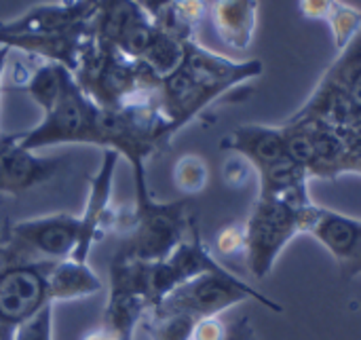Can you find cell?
<instances>
[{
    "instance_id": "603a6c76",
    "label": "cell",
    "mask_w": 361,
    "mask_h": 340,
    "mask_svg": "<svg viewBox=\"0 0 361 340\" xmlns=\"http://www.w3.org/2000/svg\"><path fill=\"white\" fill-rule=\"evenodd\" d=\"M326 23L332 32L334 47L343 51L361 32V11L343 0H336L326 17Z\"/></svg>"
},
{
    "instance_id": "4fadbf2b",
    "label": "cell",
    "mask_w": 361,
    "mask_h": 340,
    "mask_svg": "<svg viewBox=\"0 0 361 340\" xmlns=\"http://www.w3.org/2000/svg\"><path fill=\"white\" fill-rule=\"evenodd\" d=\"M157 25L135 0H97L93 32L99 40L140 59Z\"/></svg>"
},
{
    "instance_id": "7c38bea8",
    "label": "cell",
    "mask_w": 361,
    "mask_h": 340,
    "mask_svg": "<svg viewBox=\"0 0 361 340\" xmlns=\"http://www.w3.org/2000/svg\"><path fill=\"white\" fill-rule=\"evenodd\" d=\"M118 154L112 150H104L102 165L89 178V190L82 212L78 214L80 220V237L78 245L72 254L74 260L87 262L93 245L104 239L110 231L116 229L118 210L112 207V188H114V174L118 165Z\"/></svg>"
},
{
    "instance_id": "4316f807",
    "label": "cell",
    "mask_w": 361,
    "mask_h": 340,
    "mask_svg": "<svg viewBox=\"0 0 361 340\" xmlns=\"http://www.w3.org/2000/svg\"><path fill=\"white\" fill-rule=\"evenodd\" d=\"M250 163L241 157H233L224 163V169H222V176H224V182L233 188H241L245 182H247V171H250Z\"/></svg>"
},
{
    "instance_id": "f1b7e54d",
    "label": "cell",
    "mask_w": 361,
    "mask_h": 340,
    "mask_svg": "<svg viewBox=\"0 0 361 340\" xmlns=\"http://www.w3.org/2000/svg\"><path fill=\"white\" fill-rule=\"evenodd\" d=\"M336 0H298V11L307 19L326 21L328 13L332 11Z\"/></svg>"
},
{
    "instance_id": "ffe728a7",
    "label": "cell",
    "mask_w": 361,
    "mask_h": 340,
    "mask_svg": "<svg viewBox=\"0 0 361 340\" xmlns=\"http://www.w3.org/2000/svg\"><path fill=\"white\" fill-rule=\"evenodd\" d=\"M209 15L207 0H173L169 8L154 21L167 34L180 38L182 42L195 40L201 21Z\"/></svg>"
},
{
    "instance_id": "6da1fadb",
    "label": "cell",
    "mask_w": 361,
    "mask_h": 340,
    "mask_svg": "<svg viewBox=\"0 0 361 340\" xmlns=\"http://www.w3.org/2000/svg\"><path fill=\"white\" fill-rule=\"evenodd\" d=\"M135 205L118 207L116 229L123 233L118 252L144 260H165L188 235L192 218L188 216V199L159 201L148 186L146 167H133Z\"/></svg>"
},
{
    "instance_id": "d4e9b609",
    "label": "cell",
    "mask_w": 361,
    "mask_h": 340,
    "mask_svg": "<svg viewBox=\"0 0 361 340\" xmlns=\"http://www.w3.org/2000/svg\"><path fill=\"white\" fill-rule=\"evenodd\" d=\"M338 133L343 138V144L349 157V174L361 176V116L341 125Z\"/></svg>"
},
{
    "instance_id": "4dcf8cb0",
    "label": "cell",
    "mask_w": 361,
    "mask_h": 340,
    "mask_svg": "<svg viewBox=\"0 0 361 340\" xmlns=\"http://www.w3.org/2000/svg\"><path fill=\"white\" fill-rule=\"evenodd\" d=\"M82 340H121L112 330H108L106 326H99V328H95V330H91V332H87Z\"/></svg>"
},
{
    "instance_id": "cb8c5ba5",
    "label": "cell",
    "mask_w": 361,
    "mask_h": 340,
    "mask_svg": "<svg viewBox=\"0 0 361 340\" xmlns=\"http://www.w3.org/2000/svg\"><path fill=\"white\" fill-rule=\"evenodd\" d=\"M13 340H53V305L42 307L34 317L21 324Z\"/></svg>"
},
{
    "instance_id": "277c9868",
    "label": "cell",
    "mask_w": 361,
    "mask_h": 340,
    "mask_svg": "<svg viewBox=\"0 0 361 340\" xmlns=\"http://www.w3.org/2000/svg\"><path fill=\"white\" fill-rule=\"evenodd\" d=\"M315 205H296L275 197L258 195L245 224V265L252 277L264 279L273 273L283 250L298 237L305 235L309 212Z\"/></svg>"
},
{
    "instance_id": "5b68a950",
    "label": "cell",
    "mask_w": 361,
    "mask_h": 340,
    "mask_svg": "<svg viewBox=\"0 0 361 340\" xmlns=\"http://www.w3.org/2000/svg\"><path fill=\"white\" fill-rule=\"evenodd\" d=\"M245 300H256L275 313L283 311L281 305H277L271 298H267L264 294H260L256 288H252L250 284L239 279L228 269H222L216 273L199 275V277L178 286L157 307H152L150 313L186 315L195 322H201L207 317H218L224 311H228Z\"/></svg>"
},
{
    "instance_id": "52a82bcc",
    "label": "cell",
    "mask_w": 361,
    "mask_h": 340,
    "mask_svg": "<svg viewBox=\"0 0 361 340\" xmlns=\"http://www.w3.org/2000/svg\"><path fill=\"white\" fill-rule=\"evenodd\" d=\"M152 309L150 262L135 260L116 250L110 260V290L104 322L121 340H133L135 328Z\"/></svg>"
},
{
    "instance_id": "83f0119b",
    "label": "cell",
    "mask_w": 361,
    "mask_h": 340,
    "mask_svg": "<svg viewBox=\"0 0 361 340\" xmlns=\"http://www.w3.org/2000/svg\"><path fill=\"white\" fill-rule=\"evenodd\" d=\"M220 340H260V336H258L256 328L252 326L250 317L239 315V317L226 322V330Z\"/></svg>"
},
{
    "instance_id": "5bb4252c",
    "label": "cell",
    "mask_w": 361,
    "mask_h": 340,
    "mask_svg": "<svg viewBox=\"0 0 361 340\" xmlns=\"http://www.w3.org/2000/svg\"><path fill=\"white\" fill-rule=\"evenodd\" d=\"M182 66L207 89L218 93L220 97L228 93L231 89H237L254 78H260L264 72V66L260 59H247V61H235L220 53H214L205 49L203 44L195 40L184 42V59Z\"/></svg>"
},
{
    "instance_id": "836d02e7",
    "label": "cell",
    "mask_w": 361,
    "mask_h": 340,
    "mask_svg": "<svg viewBox=\"0 0 361 340\" xmlns=\"http://www.w3.org/2000/svg\"><path fill=\"white\" fill-rule=\"evenodd\" d=\"M2 254H4V235L0 231V262H2Z\"/></svg>"
},
{
    "instance_id": "e575fe53",
    "label": "cell",
    "mask_w": 361,
    "mask_h": 340,
    "mask_svg": "<svg viewBox=\"0 0 361 340\" xmlns=\"http://www.w3.org/2000/svg\"><path fill=\"white\" fill-rule=\"evenodd\" d=\"M87 2H91V4H95V2H97V0H87Z\"/></svg>"
},
{
    "instance_id": "9a60e30c",
    "label": "cell",
    "mask_w": 361,
    "mask_h": 340,
    "mask_svg": "<svg viewBox=\"0 0 361 340\" xmlns=\"http://www.w3.org/2000/svg\"><path fill=\"white\" fill-rule=\"evenodd\" d=\"M57 169L59 159L23 148L19 133H0V197L32 190L49 182Z\"/></svg>"
},
{
    "instance_id": "8992f818",
    "label": "cell",
    "mask_w": 361,
    "mask_h": 340,
    "mask_svg": "<svg viewBox=\"0 0 361 340\" xmlns=\"http://www.w3.org/2000/svg\"><path fill=\"white\" fill-rule=\"evenodd\" d=\"M2 262H57L72 258L78 237V214L57 212L2 226Z\"/></svg>"
},
{
    "instance_id": "d6a6232c",
    "label": "cell",
    "mask_w": 361,
    "mask_h": 340,
    "mask_svg": "<svg viewBox=\"0 0 361 340\" xmlns=\"http://www.w3.org/2000/svg\"><path fill=\"white\" fill-rule=\"evenodd\" d=\"M13 49L8 47H0V85H2V76H4V68H6V61H8V53Z\"/></svg>"
},
{
    "instance_id": "2e32d148",
    "label": "cell",
    "mask_w": 361,
    "mask_h": 340,
    "mask_svg": "<svg viewBox=\"0 0 361 340\" xmlns=\"http://www.w3.org/2000/svg\"><path fill=\"white\" fill-rule=\"evenodd\" d=\"M305 235L315 237L334 256L341 273H345L361 254V220L336 210L315 203L309 212Z\"/></svg>"
},
{
    "instance_id": "30bf717a",
    "label": "cell",
    "mask_w": 361,
    "mask_h": 340,
    "mask_svg": "<svg viewBox=\"0 0 361 340\" xmlns=\"http://www.w3.org/2000/svg\"><path fill=\"white\" fill-rule=\"evenodd\" d=\"M51 262H0V340H13L21 324L51 305Z\"/></svg>"
},
{
    "instance_id": "f546056e",
    "label": "cell",
    "mask_w": 361,
    "mask_h": 340,
    "mask_svg": "<svg viewBox=\"0 0 361 340\" xmlns=\"http://www.w3.org/2000/svg\"><path fill=\"white\" fill-rule=\"evenodd\" d=\"M345 114H347V123L351 119L361 116V80L351 89V93L345 99Z\"/></svg>"
},
{
    "instance_id": "44dd1931",
    "label": "cell",
    "mask_w": 361,
    "mask_h": 340,
    "mask_svg": "<svg viewBox=\"0 0 361 340\" xmlns=\"http://www.w3.org/2000/svg\"><path fill=\"white\" fill-rule=\"evenodd\" d=\"M182 59H184V42L180 38L167 34L159 25H157L146 51L140 57V61H144L159 78H165L167 74H171L182 63Z\"/></svg>"
},
{
    "instance_id": "e0dca14e",
    "label": "cell",
    "mask_w": 361,
    "mask_h": 340,
    "mask_svg": "<svg viewBox=\"0 0 361 340\" xmlns=\"http://www.w3.org/2000/svg\"><path fill=\"white\" fill-rule=\"evenodd\" d=\"M220 148L245 159L256 174L290 157L281 125L279 127L258 125V123L239 125L228 135H224Z\"/></svg>"
},
{
    "instance_id": "7402d4cb",
    "label": "cell",
    "mask_w": 361,
    "mask_h": 340,
    "mask_svg": "<svg viewBox=\"0 0 361 340\" xmlns=\"http://www.w3.org/2000/svg\"><path fill=\"white\" fill-rule=\"evenodd\" d=\"M209 182V167L199 154H184L173 165V184L184 195H199Z\"/></svg>"
},
{
    "instance_id": "8fae6325",
    "label": "cell",
    "mask_w": 361,
    "mask_h": 340,
    "mask_svg": "<svg viewBox=\"0 0 361 340\" xmlns=\"http://www.w3.org/2000/svg\"><path fill=\"white\" fill-rule=\"evenodd\" d=\"M361 80V32L343 49L319 78L311 97L294 116H311L334 127L347 123L345 99Z\"/></svg>"
},
{
    "instance_id": "d6986e66",
    "label": "cell",
    "mask_w": 361,
    "mask_h": 340,
    "mask_svg": "<svg viewBox=\"0 0 361 340\" xmlns=\"http://www.w3.org/2000/svg\"><path fill=\"white\" fill-rule=\"evenodd\" d=\"M49 300L53 303H70L97 294L102 290V279L89 267V262H80L74 258L57 260L49 265L47 273Z\"/></svg>"
},
{
    "instance_id": "ba28073f",
    "label": "cell",
    "mask_w": 361,
    "mask_h": 340,
    "mask_svg": "<svg viewBox=\"0 0 361 340\" xmlns=\"http://www.w3.org/2000/svg\"><path fill=\"white\" fill-rule=\"evenodd\" d=\"M93 114L95 102L70 74L59 97L42 110V121L34 129L19 133V142L34 152L61 144H89Z\"/></svg>"
},
{
    "instance_id": "ac0fdd59",
    "label": "cell",
    "mask_w": 361,
    "mask_h": 340,
    "mask_svg": "<svg viewBox=\"0 0 361 340\" xmlns=\"http://www.w3.org/2000/svg\"><path fill=\"white\" fill-rule=\"evenodd\" d=\"M209 19L218 38L226 47L245 51L256 36L258 0H212Z\"/></svg>"
},
{
    "instance_id": "1f68e13d",
    "label": "cell",
    "mask_w": 361,
    "mask_h": 340,
    "mask_svg": "<svg viewBox=\"0 0 361 340\" xmlns=\"http://www.w3.org/2000/svg\"><path fill=\"white\" fill-rule=\"evenodd\" d=\"M357 275H361V254L355 258V262H353V265L343 273V277H345V279H353V277H357Z\"/></svg>"
},
{
    "instance_id": "9c48e42d",
    "label": "cell",
    "mask_w": 361,
    "mask_h": 340,
    "mask_svg": "<svg viewBox=\"0 0 361 340\" xmlns=\"http://www.w3.org/2000/svg\"><path fill=\"white\" fill-rule=\"evenodd\" d=\"M281 127L290 157L302 165L311 178L336 180L349 174V157L338 127L319 119L294 114Z\"/></svg>"
},
{
    "instance_id": "7a4b0ae2",
    "label": "cell",
    "mask_w": 361,
    "mask_h": 340,
    "mask_svg": "<svg viewBox=\"0 0 361 340\" xmlns=\"http://www.w3.org/2000/svg\"><path fill=\"white\" fill-rule=\"evenodd\" d=\"M173 135L176 131L161 110L157 91L116 108H99L95 104L89 144L116 152L133 169L146 167V161L169 144Z\"/></svg>"
},
{
    "instance_id": "484cf974",
    "label": "cell",
    "mask_w": 361,
    "mask_h": 340,
    "mask_svg": "<svg viewBox=\"0 0 361 340\" xmlns=\"http://www.w3.org/2000/svg\"><path fill=\"white\" fill-rule=\"evenodd\" d=\"M243 248H245L243 224L224 226V229L216 235V250H218V254H222V256L243 254Z\"/></svg>"
},
{
    "instance_id": "3957f363",
    "label": "cell",
    "mask_w": 361,
    "mask_h": 340,
    "mask_svg": "<svg viewBox=\"0 0 361 340\" xmlns=\"http://www.w3.org/2000/svg\"><path fill=\"white\" fill-rule=\"evenodd\" d=\"M72 74L99 108H116L140 95L157 93L161 85V78L144 61L99 40L95 32L85 38Z\"/></svg>"
}]
</instances>
